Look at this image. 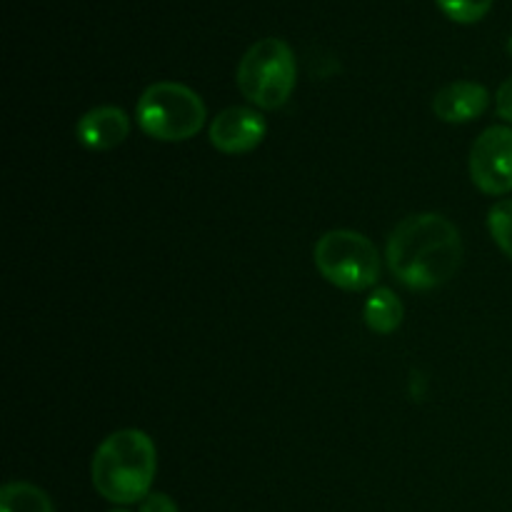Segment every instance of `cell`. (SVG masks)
<instances>
[{
    "mask_svg": "<svg viewBox=\"0 0 512 512\" xmlns=\"http://www.w3.org/2000/svg\"><path fill=\"white\" fill-rule=\"evenodd\" d=\"M298 83L295 53L285 40L263 38L250 45L238 65V88L260 110H278Z\"/></svg>",
    "mask_w": 512,
    "mask_h": 512,
    "instance_id": "4",
    "label": "cell"
},
{
    "mask_svg": "<svg viewBox=\"0 0 512 512\" xmlns=\"http://www.w3.org/2000/svg\"><path fill=\"white\" fill-rule=\"evenodd\" d=\"M490 93L485 85L473 80H458L438 90L433 98V113L443 123H470L488 110Z\"/></svg>",
    "mask_w": 512,
    "mask_h": 512,
    "instance_id": "8",
    "label": "cell"
},
{
    "mask_svg": "<svg viewBox=\"0 0 512 512\" xmlns=\"http://www.w3.org/2000/svg\"><path fill=\"white\" fill-rule=\"evenodd\" d=\"M75 135L88 150H113L130 135V118L115 105H100L78 120Z\"/></svg>",
    "mask_w": 512,
    "mask_h": 512,
    "instance_id": "9",
    "label": "cell"
},
{
    "mask_svg": "<svg viewBox=\"0 0 512 512\" xmlns=\"http://www.w3.org/2000/svg\"><path fill=\"white\" fill-rule=\"evenodd\" d=\"M403 315V303H400V298L390 288H378L365 300V325L378 335L395 333L400 328V323H403Z\"/></svg>",
    "mask_w": 512,
    "mask_h": 512,
    "instance_id": "10",
    "label": "cell"
},
{
    "mask_svg": "<svg viewBox=\"0 0 512 512\" xmlns=\"http://www.w3.org/2000/svg\"><path fill=\"white\" fill-rule=\"evenodd\" d=\"M140 512H180L175 500L165 493H150L148 498L140 503Z\"/></svg>",
    "mask_w": 512,
    "mask_h": 512,
    "instance_id": "14",
    "label": "cell"
},
{
    "mask_svg": "<svg viewBox=\"0 0 512 512\" xmlns=\"http://www.w3.org/2000/svg\"><path fill=\"white\" fill-rule=\"evenodd\" d=\"M0 512H55V508L38 485L8 483L0 490Z\"/></svg>",
    "mask_w": 512,
    "mask_h": 512,
    "instance_id": "11",
    "label": "cell"
},
{
    "mask_svg": "<svg viewBox=\"0 0 512 512\" xmlns=\"http://www.w3.org/2000/svg\"><path fill=\"white\" fill-rule=\"evenodd\" d=\"M158 473V453L148 433L135 428L108 435L95 450L90 475L100 498L115 505L143 503Z\"/></svg>",
    "mask_w": 512,
    "mask_h": 512,
    "instance_id": "2",
    "label": "cell"
},
{
    "mask_svg": "<svg viewBox=\"0 0 512 512\" xmlns=\"http://www.w3.org/2000/svg\"><path fill=\"white\" fill-rule=\"evenodd\" d=\"M488 230L495 245L512 260V200H498L490 208Z\"/></svg>",
    "mask_w": 512,
    "mask_h": 512,
    "instance_id": "12",
    "label": "cell"
},
{
    "mask_svg": "<svg viewBox=\"0 0 512 512\" xmlns=\"http://www.w3.org/2000/svg\"><path fill=\"white\" fill-rule=\"evenodd\" d=\"M498 115L512 125V78L505 80L498 90Z\"/></svg>",
    "mask_w": 512,
    "mask_h": 512,
    "instance_id": "15",
    "label": "cell"
},
{
    "mask_svg": "<svg viewBox=\"0 0 512 512\" xmlns=\"http://www.w3.org/2000/svg\"><path fill=\"white\" fill-rule=\"evenodd\" d=\"M140 130L153 140L180 143L190 140L203 130L205 103L193 88L173 80H160L143 90L135 108Z\"/></svg>",
    "mask_w": 512,
    "mask_h": 512,
    "instance_id": "3",
    "label": "cell"
},
{
    "mask_svg": "<svg viewBox=\"0 0 512 512\" xmlns=\"http://www.w3.org/2000/svg\"><path fill=\"white\" fill-rule=\"evenodd\" d=\"M110 512H128V510H110Z\"/></svg>",
    "mask_w": 512,
    "mask_h": 512,
    "instance_id": "17",
    "label": "cell"
},
{
    "mask_svg": "<svg viewBox=\"0 0 512 512\" xmlns=\"http://www.w3.org/2000/svg\"><path fill=\"white\" fill-rule=\"evenodd\" d=\"M265 133H268V125H265L263 115L253 108H243V105L225 108L210 123V143L225 155L250 153L263 143Z\"/></svg>",
    "mask_w": 512,
    "mask_h": 512,
    "instance_id": "7",
    "label": "cell"
},
{
    "mask_svg": "<svg viewBox=\"0 0 512 512\" xmlns=\"http://www.w3.org/2000/svg\"><path fill=\"white\" fill-rule=\"evenodd\" d=\"M435 3H438V8L443 10L450 20L470 25L478 23V20H483L485 15H488L495 0H435Z\"/></svg>",
    "mask_w": 512,
    "mask_h": 512,
    "instance_id": "13",
    "label": "cell"
},
{
    "mask_svg": "<svg viewBox=\"0 0 512 512\" xmlns=\"http://www.w3.org/2000/svg\"><path fill=\"white\" fill-rule=\"evenodd\" d=\"M315 268L330 285L360 293L378 283L380 255L373 240L355 230H330L315 243Z\"/></svg>",
    "mask_w": 512,
    "mask_h": 512,
    "instance_id": "5",
    "label": "cell"
},
{
    "mask_svg": "<svg viewBox=\"0 0 512 512\" xmlns=\"http://www.w3.org/2000/svg\"><path fill=\"white\" fill-rule=\"evenodd\" d=\"M385 258L405 288L433 290L458 273L463 240L458 228L443 215H410L390 233Z\"/></svg>",
    "mask_w": 512,
    "mask_h": 512,
    "instance_id": "1",
    "label": "cell"
},
{
    "mask_svg": "<svg viewBox=\"0 0 512 512\" xmlns=\"http://www.w3.org/2000/svg\"><path fill=\"white\" fill-rule=\"evenodd\" d=\"M470 178L485 195L512 190V128L490 125L470 150Z\"/></svg>",
    "mask_w": 512,
    "mask_h": 512,
    "instance_id": "6",
    "label": "cell"
},
{
    "mask_svg": "<svg viewBox=\"0 0 512 512\" xmlns=\"http://www.w3.org/2000/svg\"><path fill=\"white\" fill-rule=\"evenodd\" d=\"M508 53H510V58H512V35H510V40H508Z\"/></svg>",
    "mask_w": 512,
    "mask_h": 512,
    "instance_id": "16",
    "label": "cell"
}]
</instances>
